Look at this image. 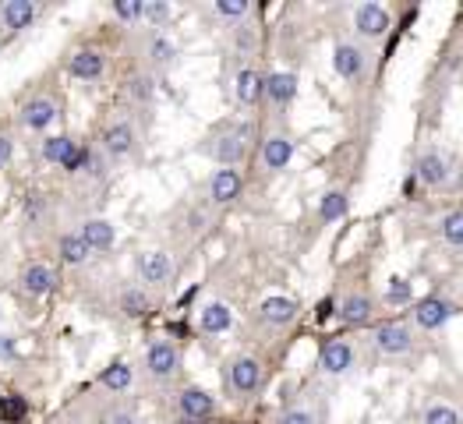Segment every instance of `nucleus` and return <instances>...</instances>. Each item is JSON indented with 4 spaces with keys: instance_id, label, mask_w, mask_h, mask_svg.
<instances>
[{
    "instance_id": "1",
    "label": "nucleus",
    "mask_w": 463,
    "mask_h": 424,
    "mask_svg": "<svg viewBox=\"0 0 463 424\" xmlns=\"http://www.w3.org/2000/svg\"><path fill=\"white\" fill-rule=\"evenodd\" d=\"M177 350H173V343H166V339H156L149 350H145V364H149V371L156 375V378H166V375H173L177 371Z\"/></svg>"
},
{
    "instance_id": "2",
    "label": "nucleus",
    "mask_w": 463,
    "mask_h": 424,
    "mask_svg": "<svg viewBox=\"0 0 463 424\" xmlns=\"http://www.w3.org/2000/svg\"><path fill=\"white\" fill-rule=\"evenodd\" d=\"M245 149H248V127H237V131H230V135L216 138L212 156H216L219 163H226V166H234V163L245 156Z\"/></svg>"
},
{
    "instance_id": "3",
    "label": "nucleus",
    "mask_w": 463,
    "mask_h": 424,
    "mask_svg": "<svg viewBox=\"0 0 463 424\" xmlns=\"http://www.w3.org/2000/svg\"><path fill=\"white\" fill-rule=\"evenodd\" d=\"M259 382H262V368H259V361H252V357H237L234 364H230V385H234L237 392H255Z\"/></svg>"
},
{
    "instance_id": "4",
    "label": "nucleus",
    "mask_w": 463,
    "mask_h": 424,
    "mask_svg": "<svg viewBox=\"0 0 463 424\" xmlns=\"http://www.w3.org/2000/svg\"><path fill=\"white\" fill-rule=\"evenodd\" d=\"M54 117H57V103H54L50 96H36V99H32V103H25V110H22V124H25V127H32V131L50 127V124H54Z\"/></svg>"
},
{
    "instance_id": "5",
    "label": "nucleus",
    "mask_w": 463,
    "mask_h": 424,
    "mask_svg": "<svg viewBox=\"0 0 463 424\" xmlns=\"http://www.w3.org/2000/svg\"><path fill=\"white\" fill-rule=\"evenodd\" d=\"M138 273H142L145 283L159 287V283H166V280L173 276V262H170V255H163V251H149V255L138 258Z\"/></svg>"
},
{
    "instance_id": "6",
    "label": "nucleus",
    "mask_w": 463,
    "mask_h": 424,
    "mask_svg": "<svg viewBox=\"0 0 463 424\" xmlns=\"http://www.w3.org/2000/svg\"><path fill=\"white\" fill-rule=\"evenodd\" d=\"M209 191H212V201H219V205L234 201V198L241 194V173H237L234 166H223V170H216V177H212Z\"/></svg>"
},
{
    "instance_id": "7",
    "label": "nucleus",
    "mask_w": 463,
    "mask_h": 424,
    "mask_svg": "<svg viewBox=\"0 0 463 424\" xmlns=\"http://www.w3.org/2000/svg\"><path fill=\"white\" fill-rule=\"evenodd\" d=\"M410 329L407 325H396V322H389V325H382L378 332H375V347L382 350V354H403V350H410Z\"/></svg>"
},
{
    "instance_id": "8",
    "label": "nucleus",
    "mask_w": 463,
    "mask_h": 424,
    "mask_svg": "<svg viewBox=\"0 0 463 424\" xmlns=\"http://www.w3.org/2000/svg\"><path fill=\"white\" fill-rule=\"evenodd\" d=\"M39 15V8L32 4V0H8L4 8H0V18H4V25L11 29V32H18V29H25V25H32V18Z\"/></svg>"
},
{
    "instance_id": "9",
    "label": "nucleus",
    "mask_w": 463,
    "mask_h": 424,
    "mask_svg": "<svg viewBox=\"0 0 463 424\" xmlns=\"http://www.w3.org/2000/svg\"><path fill=\"white\" fill-rule=\"evenodd\" d=\"M177 403H180V417H191V420H205L212 413V406H216L205 389H184Z\"/></svg>"
},
{
    "instance_id": "10",
    "label": "nucleus",
    "mask_w": 463,
    "mask_h": 424,
    "mask_svg": "<svg viewBox=\"0 0 463 424\" xmlns=\"http://www.w3.org/2000/svg\"><path fill=\"white\" fill-rule=\"evenodd\" d=\"M354 25H357L364 36H382V32L389 29V15H385V8H378V4H361L357 15H354Z\"/></svg>"
},
{
    "instance_id": "11",
    "label": "nucleus",
    "mask_w": 463,
    "mask_h": 424,
    "mask_svg": "<svg viewBox=\"0 0 463 424\" xmlns=\"http://www.w3.org/2000/svg\"><path fill=\"white\" fill-rule=\"evenodd\" d=\"M68 68H71V75H75V78L92 82V78H99V75H103V54H99V50H78V54H71Z\"/></svg>"
},
{
    "instance_id": "12",
    "label": "nucleus",
    "mask_w": 463,
    "mask_h": 424,
    "mask_svg": "<svg viewBox=\"0 0 463 424\" xmlns=\"http://www.w3.org/2000/svg\"><path fill=\"white\" fill-rule=\"evenodd\" d=\"M350 361H354V350L343 339H333L322 347V371L326 375H343L350 368Z\"/></svg>"
},
{
    "instance_id": "13",
    "label": "nucleus",
    "mask_w": 463,
    "mask_h": 424,
    "mask_svg": "<svg viewBox=\"0 0 463 424\" xmlns=\"http://www.w3.org/2000/svg\"><path fill=\"white\" fill-rule=\"evenodd\" d=\"M449 315H452V308H449L445 301H438V297H428V301H421V304L414 308V318H417V325H424V329H438Z\"/></svg>"
},
{
    "instance_id": "14",
    "label": "nucleus",
    "mask_w": 463,
    "mask_h": 424,
    "mask_svg": "<svg viewBox=\"0 0 463 424\" xmlns=\"http://www.w3.org/2000/svg\"><path fill=\"white\" fill-rule=\"evenodd\" d=\"M82 241H85V248L89 251H106L110 244H113V227L106 223V220H89L85 227H82V234H78Z\"/></svg>"
},
{
    "instance_id": "15",
    "label": "nucleus",
    "mask_w": 463,
    "mask_h": 424,
    "mask_svg": "<svg viewBox=\"0 0 463 424\" xmlns=\"http://www.w3.org/2000/svg\"><path fill=\"white\" fill-rule=\"evenodd\" d=\"M22 283H25V290L32 294V297H43V294H50L54 290V283H57V276H54V269L50 266H29L25 269V276H22Z\"/></svg>"
},
{
    "instance_id": "16",
    "label": "nucleus",
    "mask_w": 463,
    "mask_h": 424,
    "mask_svg": "<svg viewBox=\"0 0 463 424\" xmlns=\"http://www.w3.org/2000/svg\"><path fill=\"white\" fill-rule=\"evenodd\" d=\"M131 145H135V131H131V124H113V127H106V135H103V149H106L110 156H128Z\"/></svg>"
},
{
    "instance_id": "17",
    "label": "nucleus",
    "mask_w": 463,
    "mask_h": 424,
    "mask_svg": "<svg viewBox=\"0 0 463 424\" xmlns=\"http://www.w3.org/2000/svg\"><path fill=\"white\" fill-rule=\"evenodd\" d=\"M333 64H336V71L343 75V78H357L361 71H364V54L357 50V46H336V57H333Z\"/></svg>"
},
{
    "instance_id": "18",
    "label": "nucleus",
    "mask_w": 463,
    "mask_h": 424,
    "mask_svg": "<svg viewBox=\"0 0 463 424\" xmlns=\"http://www.w3.org/2000/svg\"><path fill=\"white\" fill-rule=\"evenodd\" d=\"M294 315H297V304L290 297H269V301H262V318L273 322V325H287V322H294Z\"/></svg>"
},
{
    "instance_id": "19",
    "label": "nucleus",
    "mask_w": 463,
    "mask_h": 424,
    "mask_svg": "<svg viewBox=\"0 0 463 424\" xmlns=\"http://www.w3.org/2000/svg\"><path fill=\"white\" fill-rule=\"evenodd\" d=\"M230 322H234V315H230L226 304H205V308H202V318H198L202 332H226Z\"/></svg>"
},
{
    "instance_id": "20",
    "label": "nucleus",
    "mask_w": 463,
    "mask_h": 424,
    "mask_svg": "<svg viewBox=\"0 0 463 424\" xmlns=\"http://www.w3.org/2000/svg\"><path fill=\"white\" fill-rule=\"evenodd\" d=\"M290 156H294V145H290L287 138H280V135L262 145V159H266L269 170H283V166L290 163Z\"/></svg>"
},
{
    "instance_id": "21",
    "label": "nucleus",
    "mask_w": 463,
    "mask_h": 424,
    "mask_svg": "<svg viewBox=\"0 0 463 424\" xmlns=\"http://www.w3.org/2000/svg\"><path fill=\"white\" fill-rule=\"evenodd\" d=\"M75 149H78V145H75L68 135H54V138H47V142H43V159H47V163H61V166H64V163L75 156Z\"/></svg>"
},
{
    "instance_id": "22",
    "label": "nucleus",
    "mask_w": 463,
    "mask_h": 424,
    "mask_svg": "<svg viewBox=\"0 0 463 424\" xmlns=\"http://www.w3.org/2000/svg\"><path fill=\"white\" fill-rule=\"evenodd\" d=\"M266 92H269V99H273V103H280V106H283V103H290V99H294V92H297V78L280 71V75H273V78L266 82Z\"/></svg>"
},
{
    "instance_id": "23",
    "label": "nucleus",
    "mask_w": 463,
    "mask_h": 424,
    "mask_svg": "<svg viewBox=\"0 0 463 424\" xmlns=\"http://www.w3.org/2000/svg\"><path fill=\"white\" fill-rule=\"evenodd\" d=\"M417 177H421L424 184H442V180H445V163H442V156H435V152L421 156V163H417Z\"/></svg>"
},
{
    "instance_id": "24",
    "label": "nucleus",
    "mask_w": 463,
    "mask_h": 424,
    "mask_svg": "<svg viewBox=\"0 0 463 424\" xmlns=\"http://www.w3.org/2000/svg\"><path fill=\"white\" fill-rule=\"evenodd\" d=\"M61 258H64L68 266H82V262L89 258L85 241H82L78 234H64V237H61Z\"/></svg>"
},
{
    "instance_id": "25",
    "label": "nucleus",
    "mask_w": 463,
    "mask_h": 424,
    "mask_svg": "<svg viewBox=\"0 0 463 424\" xmlns=\"http://www.w3.org/2000/svg\"><path fill=\"white\" fill-rule=\"evenodd\" d=\"M259 92H262V78H259L255 71H241V75H237V99H241L245 106H252V103L259 99Z\"/></svg>"
},
{
    "instance_id": "26",
    "label": "nucleus",
    "mask_w": 463,
    "mask_h": 424,
    "mask_svg": "<svg viewBox=\"0 0 463 424\" xmlns=\"http://www.w3.org/2000/svg\"><path fill=\"white\" fill-rule=\"evenodd\" d=\"M340 315H343L347 322H368V315H371V301H368V297H347Z\"/></svg>"
},
{
    "instance_id": "27",
    "label": "nucleus",
    "mask_w": 463,
    "mask_h": 424,
    "mask_svg": "<svg viewBox=\"0 0 463 424\" xmlns=\"http://www.w3.org/2000/svg\"><path fill=\"white\" fill-rule=\"evenodd\" d=\"M103 385L113 389V392L128 389V385H131V368H128V364H110V368L103 371Z\"/></svg>"
},
{
    "instance_id": "28",
    "label": "nucleus",
    "mask_w": 463,
    "mask_h": 424,
    "mask_svg": "<svg viewBox=\"0 0 463 424\" xmlns=\"http://www.w3.org/2000/svg\"><path fill=\"white\" fill-rule=\"evenodd\" d=\"M121 308H124V315L142 318V315L149 311V297H145L142 290H128V294H124V301H121Z\"/></svg>"
},
{
    "instance_id": "29",
    "label": "nucleus",
    "mask_w": 463,
    "mask_h": 424,
    "mask_svg": "<svg viewBox=\"0 0 463 424\" xmlns=\"http://www.w3.org/2000/svg\"><path fill=\"white\" fill-rule=\"evenodd\" d=\"M347 212V198L340 194V191H329L326 198H322V220H340Z\"/></svg>"
},
{
    "instance_id": "30",
    "label": "nucleus",
    "mask_w": 463,
    "mask_h": 424,
    "mask_svg": "<svg viewBox=\"0 0 463 424\" xmlns=\"http://www.w3.org/2000/svg\"><path fill=\"white\" fill-rule=\"evenodd\" d=\"M424 424H459V413L445 403H435L428 413H424Z\"/></svg>"
},
{
    "instance_id": "31",
    "label": "nucleus",
    "mask_w": 463,
    "mask_h": 424,
    "mask_svg": "<svg viewBox=\"0 0 463 424\" xmlns=\"http://www.w3.org/2000/svg\"><path fill=\"white\" fill-rule=\"evenodd\" d=\"M113 15L124 18V22H138V18H142V0H117Z\"/></svg>"
},
{
    "instance_id": "32",
    "label": "nucleus",
    "mask_w": 463,
    "mask_h": 424,
    "mask_svg": "<svg viewBox=\"0 0 463 424\" xmlns=\"http://www.w3.org/2000/svg\"><path fill=\"white\" fill-rule=\"evenodd\" d=\"M216 11L223 18H245L248 15V4L245 0H216Z\"/></svg>"
},
{
    "instance_id": "33",
    "label": "nucleus",
    "mask_w": 463,
    "mask_h": 424,
    "mask_svg": "<svg viewBox=\"0 0 463 424\" xmlns=\"http://www.w3.org/2000/svg\"><path fill=\"white\" fill-rule=\"evenodd\" d=\"M442 230H445V237H449V241L463 244V216H459V212H456V216H449V220L442 223Z\"/></svg>"
},
{
    "instance_id": "34",
    "label": "nucleus",
    "mask_w": 463,
    "mask_h": 424,
    "mask_svg": "<svg viewBox=\"0 0 463 424\" xmlns=\"http://www.w3.org/2000/svg\"><path fill=\"white\" fill-rule=\"evenodd\" d=\"M22 413H25V399H18V396H8V399H4V406H0V417L18 420Z\"/></svg>"
},
{
    "instance_id": "35",
    "label": "nucleus",
    "mask_w": 463,
    "mask_h": 424,
    "mask_svg": "<svg viewBox=\"0 0 463 424\" xmlns=\"http://www.w3.org/2000/svg\"><path fill=\"white\" fill-rule=\"evenodd\" d=\"M131 96L142 99V103L152 99V82H149V78H131Z\"/></svg>"
},
{
    "instance_id": "36",
    "label": "nucleus",
    "mask_w": 463,
    "mask_h": 424,
    "mask_svg": "<svg viewBox=\"0 0 463 424\" xmlns=\"http://www.w3.org/2000/svg\"><path fill=\"white\" fill-rule=\"evenodd\" d=\"M166 15H170L166 4H142V18H149V22H163Z\"/></svg>"
},
{
    "instance_id": "37",
    "label": "nucleus",
    "mask_w": 463,
    "mask_h": 424,
    "mask_svg": "<svg viewBox=\"0 0 463 424\" xmlns=\"http://www.w3.org/2000/svg\"><path fill=\"white\" fill-rule=\"evenodd\" d=\"M407 297H410V287H407L403 280H393V283H389V301H393V304H403Z\"/></svg>"
},
{
    "instance_id": "38",
    "label": "nucleus",
    "mask_w": 463,
    "mask_h": 424,
    "mask_svg": "<svg viewBox=\"0 0 463 424\" xmlns=\"http://www.w3.org/2000/svg\"><path fill=\"white\" fill-rule=\"evenodd\" d=\"M152 57H156L159 64H166V61L173 57V46H170L166 39H152Z\"/></svg>"
},
{
    "instance_id": "39",
    "label": "nucleus",
    "mask_w": 463,
    "mask_h": 424,
    "mask_svg": "<svg viewBox=\"0 0 463 424\" xmlns=\"http://www.w3.org/2000/svg\"><path fill=\"white\" fill-rule=\"evenodd\" d=\"M280 424H315V417H311L308 410H287Z\"/></svg>"
},
{
    "instance_id": "40",
    "label": "nucleus",
    "mask_w": 463,
    "mask_h": 424,
    "mask_svg": "<svg viewBox=\"0 0 463 424\" xmlns=\"http://www.w3.org/2000/svg\"><path fill=\"white\" fill-rule=\"evenodd\" d=\"M25 212H29V220H39V216H43V198H39V194H32V198H29V205H25Z\"/></svg>"
},
{
    "instance_id": "41",
    "label": "nucleus",
    "mask_w": 463,
    "mask_h": 424,
    "mask_svg": "<svg viewBox=\"0 0 463 424\" xmlns=\"http://www.w3.org/2000/svg\"><path fill=\"white\" fill-rule=\"evenodd\" d=\"M11 152H15V145H11V138H8V135H0V166H4V163L11 159Z\"/></svg>"
},
{
    "instance_id": "42",
    "label": "nucleus",
    "mask_w": 463,
    "mask_h": 424,
    "mask_svg": "<svg viewBox=\"0 0 463 424\" xmlns=\"http://www.w3.org/2000/svg\"><path fill=\"white\" fill-rule=\"evenodd\" d=\"M0 357H15V339L11 336H0Z\"/></svg>"
},
{
    "instance_id": "43",
    "label": "nucleus",
    "mask_w": 463,
    "mask_h": 424,
    "mask_svg": "<svg viewBox=\"0 0 463 424\" xmlns=\"http://www.w3.org/2000/svg\"><path fill=\"white\" fill-rule=\"evenodd\" d=\"M237 46H245V50H252V46H255V36L241 29V32H237Z\"/></svg>"
},
{
    "instance_id": "44",
    "label": "nucleus",
    "mask_w": 463,
    "mask_h": 424,
    "mask_svg": "<svg viewBox=\"0 0 463 424\" xmlns=\"http://www.w3.org/2000/svg\"><path fill=\"white\" fill-rule=\"evenodd\" d=\"M110 424H138V420H135L131 413H113V417H110Z\"/></svg>"
},
{
    "instance_id": "45",
    "label": "nucleus",
    "mask_w": 463,
    "mask_h": 424,
    "mask_svg": "<svg viewBox=\"0 0 463 424\" xmlns=\"http://www.w3.org/2000/svg\"><path fill=\"white\" fill-rule=\"evenodd\" d=\"M177 424H202V420H191V417H180Z\"/></svg>"
}]
</instances>
